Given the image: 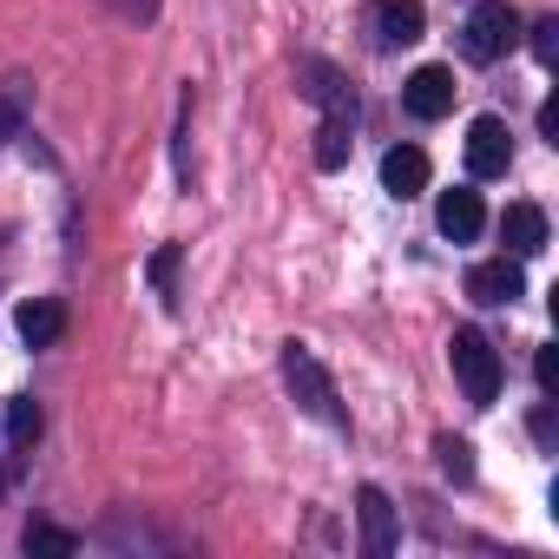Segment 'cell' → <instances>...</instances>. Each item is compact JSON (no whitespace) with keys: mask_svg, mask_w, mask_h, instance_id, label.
<instances>
[{"mask_svg":"<svg viewBox=\"0 0 559 559\" xmlns=\"http://www.w3.org/2000/svg\"><path fill=\"white\" fill-rule=\"evenodd\" d=\"M448 362H454V382L474 408H487L500 395V349L480 336V330H454L448 336Z\"/></svg>","mask_w":559,"mask_h":559,"instance_id":"obj_1","label":"cell"},{"mask_svg":"<svg viewBox=\"0 0 559 559\" xmlns=\"http://www.w3.org/2000/svg\"><path fill=\"white\" fill-rule=\"evenodd\" d=\"M461 47H467V60H500V53H513L520 47V8L513 0H480V8L467 14V27H461Z\"/></svg>","mask_w":559,"mask_h":559,"instance_id":"obj_2","label":"cell"},{"mask_svg":"<svg viewBox=\"0 0 559 559\" xmlns=\"http://www.w3.org/2000/svg\"><path fill=\"white\" fill-rule=\"evenodd\" d=\"M284 382H290V395L317 415V421H343V402H336V382H330V369L304 349V343H284Z\"/></svg>","mask_w":559,"mask_h":559,"instance_id":"obj_3","label":"cell"},{"mask_svg":"<svg viewBox=\"0 0 559 559\" xmlns=\"http://www.w3.org/2000/svg\"><path fill=\"white\" fill-rule=\"evenodd\" d=\"M507 165H513V132H507V119H493V112L474 119V126H467V171H474V178H500Z\"/></svg>","mask_w":559,"mask_h":559,"instance_id":"obj_4","label":"cell"},{"mask_svg":"<svg viewBox=\"0 0 559 559\" xmlns=\"http://www.w3.org/2000/svg\"><path fill=\"white\" fill-rule=\"evenodd\" d=\"M402 106H408L415 119H448V112H454V73H448V67H415V73L402 80Z\"/></svg>","mask_w":559,"mask_h":559,"instance_id":"obj_5","label":"cell"},{"mask_svg":"<svg viewBox=\"0 0 559 559\" xmlns=\"http://www.w3.org/2000/svg\"><path fill=\"white\" fill-rule=\"evenodd\" d=\"M435 224H441V237H448V243H474V237H480V224H487V204H480V191H474V185H454V191H441V204H435Z\"/></svg>","mask_w":559,"mask_h":559,"instance_id":"obj_6","label":"cell"},{"mask_svg":"<svg viewBox=\"0 0 559 559\" xmlns=\"http://www.w3.org/2000/svg\"><path fill=\"white\" fill-rule=\"evenodd\" d=\"M356 520H362V546H369L376 559H389V552L402 546V526H395V507H389L382 487H362V493H356Z\"/></svg>","mask_w":559,"mask_h":559,"instance_id":"obj_7","label":"cell"},{"mask_svg":"<svg viewBox=\"0 0 559 559\" xmlns=\"http://www.w3.org/2000/svg\"><path fill=\"white\" fill-rule=\"evenodd\" d=\"M520 290H526L520 257H493V263H474V270H467V297L487 304V310H493V304H513Z\"/></svg>","mask_w":559,"mask_h":559,"instance_id":"obj_8","label":"cell"},{"mask_svg":"<svg viewBox=\"0 0 559 559\" xmlns=\"http://www.w3.org/2000/svg\"><path fill=\"white\" fill-rule=\"evenodd\" d=\"M376 40L382 47H415L428 34V14H421V0H376Z\"/></svg>","mask_w":559,"mask_h":559,"instance_id":"obj_9","label":"cell"},{"mask_svg":"<svg viewBox=\"0 0 559 559\" xmlns=\"http://www.w3.org/2000/svg\"><path fill=\"white\" fill-rule=\"evenodd\" d=\"M14 330H21V343H27V349L60 343V336H67V310H60V297H27V304L14 310Z\"/></svg>","mask_w":559,"mask_h":559,"instance_id":"obj_10","label":"cell"},{"mask_svg":"<svg viewBox=\"0 0 559 559\" xmlns=\"http://www.w3.org/2000/svg\"><path fill=\"white\" fill-rule=\"evenodd\" d=\"M500 237H507V257H539L546 250V211L539 204H507Z\"/></svg>","mask_w":559,"mask_h":559,"instance_id":"obj_11","label":"cell"},{"mask_svg":"<svg viewBox=\"0 0 559 559\" xmlns=\"http://www.w3.org/2000/svg\"><path fill=\"white\" fill-rule=\"evenodd\" d=\"M382 191H395V198L428 191V152H421V145H395V152L382 158Z\"/></svg>","mask_w":559,"mask_h":559,"instance_id":"obj_12","label":"cell"},{"mask_svg":"<svg viewBox=\"0 0 559 559\" xmlns=\"http://www.w3.org/2000/svg\"><path fill=\"white\" fill-rule=\"evenodd\" d=\"M349 132H356V119H343V112H323V126H317V165H323V171H336V165L349 158V145H356Z\"/></svg>","mask_w":559,"mask_h":559,"instance_id":"obj_13","label":"cell"},{"mask_svg":"<svg viewBox=\"0 0 559 559\" xmlns=\"http://www.w3.org/2000/svg\"><path fill=\"white\" fill-rule=\"evenodd\" d=\"M40 428H47L40 402H34V395H14V402H8V441H14V448H34Z\"/></svg>","mask_w":559,"mask_h":559,"instance_id":"obj_14","label":"cell"},{"mask_svg":"<svg viewBox=\"0 0 559 559\" xmlns=\"http://www.w3.org/2000/svg\"><path fill=\"white\" fill-rule=\"evenodd\" d=\"M435 454H441V474H448V480H474V448H467V441L441 435V441H435Z\"/></svg>","mask_w":559,"mask_h":559,"instance_id":"obj_15","label":"cell"},{"mask_svg":"<svg viewBox=\"0 0 559 559\" xmlns=\"http://www.w3.org/2000/svg\"><path fill=\"white\" fill-rule=\"evenodd\" d=\"M27 552H47V559H67V552H73V533H60V526H27Z\"/></svg>","mask_w":559,"mask_h":559,"instance_id":"obj_16","label":"cell"},{"mask_svg":"<svg viewBox=\"0 0 559 559\" xmlns=\"http://www.w3.org/2000/svg\"><path fill=\"white\" fill-rule=\"evenodd\" d=\"M533 376H539V395H552V389H559V349H552V343L533 356Z\"/></svg>","mask_w":559,"mask_h":559,"instance_id":"obj_17","label":"cell"},{"mask_svg":"<svg viewBox=\"0 0 559 559\" xmlns=\"http://www.w3.org/2000/svg\"><path fill=\"white\" fill-rule=\"evenodd\" d=\"M171 276H178V243H165V250L152 257V284H158L165 297H171Z\"/></svg>","mask_w":559,"mask_h":559,"instance_id":"obj_18","label":"cell"},{"mask_svg":"<svg viewBox=\"0 0 559 559\" xmlns=\"http://www.w3.org/2000/svg\"><path fill=\"white\" fill-rule=\"evenodd\" d=\"M533 53H539L546 67L559 60V21H539V27H533Z\"/></svg>","mask_w":559,"mask_h":559,"instance_id":"obj_19","label":"cell"},{"mask_svg":"<svg viewBox=\"0 0 559 559\" xmlns=\"http://www.w3.org/2000/svg\"><path fill=\"white\" fill-rule=\"evenodd\" d=\"M106 8H119L126 21H152V14H158V0H106Z\"/></svg>","mask_w":559,"mask_h":559,"instance_id":"obj_20","label":"cell"},{"mask_svg":"<svg viewBox=\"0 0 559 559\" xmlns=\"http://www.w3.org/2000/svg\"><path fill=\"white\" fill-rule=\"evenodd\" d=\"M8 139H21V106L0 99V145H8Z\"/></svg>","mask_w":559,"mask_h":559,"instance_id":"obj_21","label":"cell"},{"mask_svg":"<svg viewBox=\"0 0 559 559\" xmlns=\"http://www.w3.org/2000/svg\"><path fill=\"white\" fill-rule=\"evenodd\" d=\"M539 132L559 145V99H546V106H539Z\"/></svg>","mask_w":559,"mask_h":559,"instance_id":"obj_22","label":"cell"},{"mask_svg":"<svg viewBox=\"0 0 559 559\" xmlns=\"http://www.w3.org/2000/svg\"><path fill=\"white\" fill-rule=\"evenodd\" d=\"M533 441L552 448V408H533Z\"/></svg>","mask_w":559,"mask_h":559,"instance_id":"obj_23","label":"cell"},{"mask_svg":"<svg viewBox=\"0 0 559 559\" xmlns=\"http://www.w3.org/2000/svg\"><path fill=\"white\" fill-rule=\"evenodd\" d=\"M0 493H8V467H0Z\"/></svg>","mask_w":559,"mask_h":559,"instance_id":"obj_24","label":"cell"}]
</instances>
